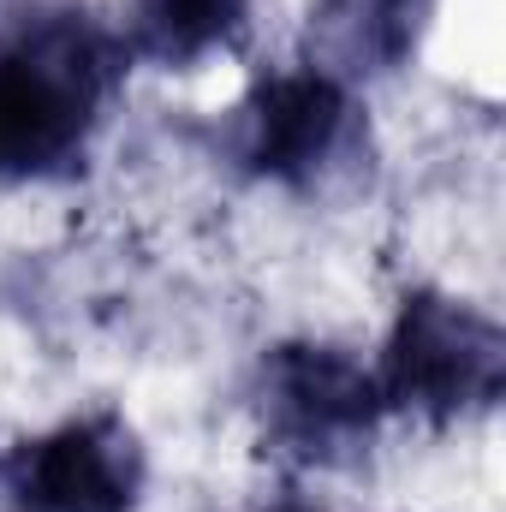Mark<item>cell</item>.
<instances>
[{
	"instance_id": "obj_1",
	"label": "cell",
	"mask_w": 506,
	"mask_h": 512,
	"mask_svg": "<svg viewBox=\"0 0 506 512\" xmlns=\"http://www.w3.org/2000/svg\"><path fill=\"white\" fill-rule=\"evenodd\" d=\"M126 48L90 12H42L0 42V185L72 179L102 126Z\"/></svg>"
},
{
	"instance_id": "obj_2",
	"label": "cell",
	"mask_w": 506,
	"mask_h": 512,
	"mask_svg": "<svg viewBox=\"0 0 506 512\" xmlns=\"http://www.w3.org/2000/svg\"><path fill=\"white\" fill-rule=\"evenodd\" d=\"M381 411H411L423 423H459L495 411L506 387L501 322L447 292H405L387 352H381Z\"/></svg>"
},
{
	"instance_id": "obj_3",
	"label": "cell",
	"mask_w": 506,
	"mask_h": 512,
	"mask_svg": "<svg viewBox=\"0 0 506 512\" xmlns=\"http://www.w3.org/2000/svg\"><path fill=\"white\" fill-rule=\"evenodd\" d=\"M256 411L262 441L292 465H352L387 417L376 370L322 340H286L262 358Z\"/></svg>"
},
{
	"instance_id": "obj_4",
	"label": "cell",
	"mask_w": 506,
	"mask_h": 512,
	"mask_svg": "<svg viewBox=\"0 0 506 512\" xmlns=\"http://www.w3.org/2000/svg\"><path fill=\"white\" fill-rule=\"evenodd\" d=\"M358 149L364 126L352 90L310 66L256 84L233 126V155L256 179H274L286 191H328L358 161Z\"/></svg>"
},
{
	"instance_id": "obj_5",
	"label": "cell",
	"mask_w": 506,
	"mask_h": 512,
	"mask_svg": "<svg viewBox=\"0 0 506 512\" xmlns=\"http://www.w3.org/2000/svg\"><path fill=\"white\" fill-rule=\"evenodd\" d=\"M6 489L24 512H137L143 447L126 417L90 411L6 459Z\"/></svg>"
},
{
	"instance_id": "obj_6",
	"label": "cell",
	"mask_w": 506,
	"mask_h": 512,
	"mask_svg": "<svg viewBox=\"0 0 506 512\" xmlns=\"http://www.w3.org/2000/svg\"><path fill=\"white\" fill-rule=\"evenodd\" d=\"M429 12L435 0H316L304 24V60L346 90L376 84L417 54Z\"/></svg>"
},
{
	"instance_id": "obj_7",
	"label": "cell",
	"mask_w": 506,
	"mask_h": 512,
	"mask_svg": "<svg viewBox=\"0 0 506 512\" xmlns=\"http://www.w3.org/2000/svg\"><path fill=\"white\" fill-rule=\"evenodd\" d=\"M251 36V0H126L120 48L131 60L191 72Z\"/></svg>"
},
{
	"instance_id": "obj_8",
	"label": "cell",
	"mask_w": 506,
	"mask_h": 512,
	"mask_svg": "<svg viewBox=\"0 0 506 512\" xmlns=\"http://www.w3.org/2000/svg\"><path fill=\"white\" fill-rule=\"evenodd\" d=\"M268 512H316V507H268Z\"/></svg>"
}]
</instances>
